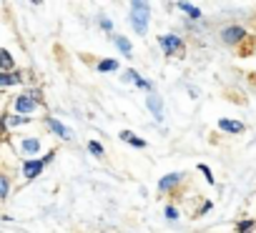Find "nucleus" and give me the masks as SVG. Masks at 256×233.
<instances>
[{"mask_svg":"<svg viewBox=\"0 0 256 233\" xmlns=\"http://www.w3.org/2000/svg\"><path fill=\"white\" fill-rule=\"evenodd\" d=\"M198 173L204 176V181L208 183V186H216V178H214V171L206 166V163H198Z\"/></svg>","mask_w":256,"mask_h":233,"instance_id":"obj_21","label":"nucleus"},{"mask_svg":"<svg viewBox=\"0 0 256 233\" xmlns=\"http://www.w3.org/2000/svg\"><path fill=\"white\" fill-rule=\"evenodd\" d=\"M118 138H120L123 143H128V146H134V148H146V146H148V143H146L144 138H138L134 131H120Z\"/></svg>","mask_w":256,"mask_h":233,"instance_id":"obj_15","label":"nucleus"},{"mask_svg":"<svg viewBox=\"0 0 256 233\" xmlns=\"http://www.w3.org/2000/svg\"><path fill=\"white\" fill-rule=\"evenodd\" d=\"M88 153H90L93 158H103V156H106V148H103V143H98V141H88Z\"/></svg>","mask_w":256,"mask_h":233,"instance_id":"obj_20","label":"nucleus"},{"mask_svg":"<svg viewBox=\"0 0 256 233\" xmlns=\"http://www.w3.org/2000/svg\"><path fill=\"white\" fill-rule=\"evenodd\" d=\"M10 188H13V183H10V173L0 171V203L10 198Z\"/></svg>","mask_w":256,"mask_h":233,"instance_id":"obj_17","label":"nucleus"},{"mask_svg":"<svg viewBox=\"0 0 256 233\" xmlns=\"http://www.w3.org/2000/svg\"><path fill=\"white\" fill-rule=\"evenodd\" d=\"M110 40H113V45L120 50V55H123V58H134V43L128 40L126 35H116V33H113V35H110Z\"/></svg>","mask_w":256,"mask_h":233,"instance_id":"obj_13","label":"nucleus"},{"mask_svg":"<svg viewBox=\"0 0 256 233\" xmlns=\"http://www.w3.org/2000/svg\"><path fill=\"white\" fill-rule=\"evenodd\" d=\"M40 110H43V103H38L36 98H30L26 90L10 98V113H16V115H26V118H33V115H38Z\"/></svg>","mask_w":256,"mask_h":233,"instance_id":"obj_3","label":"nucleus"},{"mask_svg":"<svg viewBox=\"0 0 256 233\" xmlns=\"http://www.w3.org/2000/svg\"><path fill=\"white\" fill-rule=\"evenodd\" d=\"M20 176H23V181H36V178H40V173L46 171V161L43 158H26V161H20Z\"/></svg>","mask_w":256,"mask_h":233,"instance_id":"obj_6","label":"nucleus"},{"mask_svg":"<svg viewBox=\"0 0 256 233\" xmlns=\"http://www.w3.org/2000/svg\"><path fill=\"white\" fill-rule=\"evenodd\" d=\"M26 83V73L23 70H13V73H0V93L3 90H10V88H18Z\"/></svg>","mask_w":256,"mask_h":233,"instance_id":"obj_10","label":"nucleus"},{"mask_svg":"<svg viewBox=\"0 0 256 233\" xmlns=\"http://www.w3.org/2000/svg\"><path fill=\"white\" fill-rule=\"evenodd\" d=\"M0 5H3V3H0Z\"/></svg>","mask_w":256,"mask_h":233,"instance_id":"obj_27","label":"nucleus"},{"mask_svg":"<svg viewBox=\"0 0 256 233\" xmlns=\"http://www.w3.org/2000/svg\"><path fill=\"white\" fill-rule=\"evenodd\" d=\"M156 43H158V48L166 58H176V55L186 53V40L178 33H164V35L156 38Z\"/></svg>","mask_w":256,"mask_h":233,"instance_id":"obj_4","label":"nucleus"},{"mask_svg":"<svg viewBox=\"0 0 256 233\" xmlns=\"http://www.w3.org/2000/svg\"><path fill=\"white\" fill-rule=\"evenodd\" d=\"M98 28L103 33H108V35H113V30H116V25H113V20L108 15H98Z\"/></svg>","mask_w":256,"mask_h":233,"instance_id":"obj_19","label":"nucleus"},{"mask_svg":"<svg viewBox=\"0 0 256 233\" xmlns=\"http://www.w3.org/2000/svg\"><path fill=\"white\" fill-rule=\"evenodd\" d=\"M128 23H131V28L138 38H146L148 25H151V3H146V0H134V3L128 5Z\"/></svg>","mask_w":256,"mask_h":233,"instance_id":"obj_2","label":"nucleus"},{"mask_svg":"<svg viewBox=\"0 0 256 233\" xmlns=\"http://www.w3.org/2000/svg\"><path fill=\"white\" fill-rule=\"evenodd\" d=\"M138 75H141L138 70L128 68V70H123V73H120V83H136V78H138Z\"/></svg>","mask_w":256,"mask_h":233,"instance_id":"obj_23","label":"nucleus"},{"mask_svg":"<svg viewBox=\"0 0 256 233\" xmlns=\"http://www.w3.org/2000/svg\"><path fill=\"white\" fill-rule=\"evenodd\" d=\"M43 161H46V166H50V163L56 161V151H48V153L43 156Z\"/></svg>","mask_w":256,"mask_h":233,"instance_id":"obj_26","label":"nucleus"},{"mask_svg":"<svg viewBox=\"0 0 256 233\" xmlns=\"http://www.w3.org/2000/svg\"><path fill=\"white\" fill-rule=\"evenodd\" d=\"M36 121H38V118H26V115H16V113H10V110H8V121H6V128H8V133H20L23 128H28V126H36Z\"/></svg>","mask_w":256,"mask_h":233,"instance_id":"obj_8","label":"nucleus"},{"mask_svg":"<svg viewBox=\"0 0 256 233\" xmlns=\"http://www.w3.org/2000/svg\"><path fill=\"white\" fill-rule=\"evenodd\" d=\"M8 143L13 146V151H16V156L20 158V161H26V158H43L48 151H53V148H48V143H46V136H40V133H16V136H8Z\"/></svg>","mask_w":256,"mask_h":233,"instance_id":"obj_1","label":"nucleus"},{"mask_svg":"<svg viewBox=\"0 0 256 233\" xmlns=\"http://www.w3.org/2000/svg\"><path fill=\"white\" fill-rule=\"evenodd\" d=\"M218 38L226 45H238V43H244L248 38V33H246L244 25H226V28H221V35Z\"/></svg>","mask_w":256,"mask_h":233,"instance_id":"obj_7","label":"nucleus"},{"mask_svg":"<svg viewBox=\"0 0 256 233\" xmlns=\"http://www.w3.org/2000/svg\"><path fill=\"white\" fill-rule=\"evenodd\" d=\"M256 231V218H241L236 223V233H254Z\"/></svg>","mask_w":256,"mask_h":233,"instance_id":"obj_18","label":"nucleus"},{"mask_svg":"<svg viewBox=\"0 0 256 233\" xmlns=\"http://www.w3.org/2000/svg\"><path fill=\"white\" fill-rule=\"evenodd\" d=\"M96 70H98V73H118V70H120V63H118L116 58H100V60L96 63Z\"/></svg>","mask_w":256,"mask_h":233,"instance_id":"obj_16","label":"nucleus"},{"mask_svg":"<svg viewBox=\"0 0 256 233\" xmlns=\"http://www.w3.org/2000/svg\"><path fill=\"white\" fill-rule=\"evenodd\" d=\"M211 208H214V203H211V201H204V206L198 208V213H196V216H206Z\"/></svg>","mask_w":256,"mask_h":233,"instance_id":"obj_25","label":"nucleus"},{"mask_svg":"<svg viewBox=\"0 0 256 233\" xmlns=\"http://www.w3.org/2000/svg\"><path fill=\"white\" fill-rule=\"evenodd\" d=\"M164 216H166V218H168L171 223H176V221L181 218V211H178V208H176L174 203H166V208H164Z\"/></svg>","mask_w":256,"mask_h":233,"instance_id":"obj_22","label":"nucleus"},{"mask_svg":"<svg viewBox=\"0 0 256 233\" xmlns=\"http://www.w3.org/2000/svg\"><path fill=\"white\" fill-rule=\"evenodd\" d=\"M216 126H218L221 133H228V136H241L246 131V126L241 121H236V118H218Z\"/></svg>","mask_w":256,"mask_h":233,"instance_id":"obj_11","label":"nucleus"},{"mask_svg":"<svg viewBox=\"0 0 256 233\" xmlns=\"http://www.w3.org/2000/svg\"><path fill=\"white\" fill-rule=\"evenodd\" d=\"M176 8L191 20V23H201L204 20V13H201V8H196L194 3H176Z\"/></svg>","mask_w":256,"mask_h":233,"instance_id":"obj_14","label":"nucleus"},{"mask_svg":"<svg viewBox=\"0 0 256 233\" xmlns=\"http://www.w3.org/2000/svg\"><path fill=\"white\" fill-rule=\"evenodd\" d=\"M184 173H178V171H174V173H166L164 178H158V193H174L181 183H184Z\"/></svg>","mask_w":256,"mask_h":233,"instance_id":"obj_9","label":"nucleus"},{"mask_svg":"<svg viewBox=\"0 0 256 233\" xmlns=\"http://www.w3.org/2000/svg\"><path fill=\"white\" fill-rule=\"evenodd\" d=\"M134 85H136V88H141V90H148V93H154V83H151V80H146L144 75H138Z\"/></svg>","mask_w":256,"mask_h":233,"instance_id":"obj_24","label":"nucleus"},{"mask_svg":"<svg viewBox=\"0 0 256 233\" xmlns=\"http://www.w3.org/2000/svg\"><path fill=\"white\" fill-rule=\"evenodd\" d=\"M40 123H43L58 141H63V143H70V141H73V131H70L66 123H60V118H56V115H43Z\"/></svg>","mask_w":256,"mask_h":233,"instance_id":"obj_5","label":"nucleus"},{"mask_svg":"<svg viewBox=\"0 0 256 233\" xmlns=\"http://www.w3.org/2000/svg\"><path fill=\"white\" fill-rule=\"evenodd\" d=\"M146 108L151 110V115H154V121H156V123H164V100H161V95L148 93V98H146Z\"/></svg>","mask_w":256,"mask_h":233,"instance_id":"obj_12","label":"nucleus"}]
</instances>
